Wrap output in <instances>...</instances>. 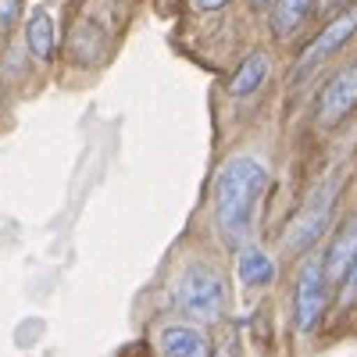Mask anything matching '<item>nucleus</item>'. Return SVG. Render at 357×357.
I'll return each mask as SVG.
<instances>
[{"label": "nucleus", "instance_id": "1", "mask_svg": "<svg viewBox=\"0 0 357 357\" xmlns=\"http://www.w3.org/2000/svg\"><path fill=\"white\" fill-rule=\"evenodd\" d=\"M264 186H268V168L264 161L250 154L229 158L218 168L215 183H211V211H215V225L222 232V240L229 247H247Z\"/></svg>", "mask_w": 357, "mask_h": 357}, {"label": "nucleus", "instance_id": "2", "mask_svg": "<svg viewBox=\"0 0 357 357\" xmlns=\"http://www.w3.org/2000/svg\"><path fill=\"white\" fill-rule=\"evenodd\" d=\"M175 304L193 321H204V325L222 321L225 307H229V289H225L222 272L207 261L186 264L183 275H178V286H175Z\"/></svg>", "mask_w": 357, "mask_h": 357}, {"label": "nucleus", "instance_id": "3", "mask_svg": "<svg viewBox=\"0 0 357 357\" xmlns=\"http://www.w3.org/2000/svg\"><path fill=\"white\" fill-rule=\"evenodd\" d=\"M329 307V279L321 268V254H304L296 268V286H293V321L301 333H314L318 321Z\"/></svg>", "mask_w": 357, "mask_h": 357}, {"label": "nucleus", "instance_id": "4", "mask_svg": "<svg viewBox=\"0 0 357 357\" xmlns=\"http://www.w3.org/2000/svg\"><path fill=\"white\" fill-rule=\"evenodd\" d=\"M333 204H336V178H325V183L307 197V204L301 207V215H296L286 229V250L293 254H311L314 243L321 240L325 225L333 218Z\"/></svg>", "mask_w": 357, "mask_h": 357}, {"label": "nucleus", "instance_id": "5", "mask_svg": "<svg viewBox=\"0 0 357 357\" xmlns=\"http://www.w3.org/2000/svg\"><path fill=\"white\" fill-rule=\"evenodd\" d=\"M354 36H357V4L343 8V11H340V15H333V18H325L321 33L304 47L301 61H296V72L307 75V72H311V68H318L321 61H329L333 54H340Z\"/></svg>", "mask_w": 357, "mask_h": 357}, {"label": "nucleus", "instance_id": "6", "mask_svg": "<svg viewBox=\"0 0 357 357\" xmlns=\"http://www.w3.org/2000/svg\"><path fill=\"white\" fill-rule=\"evenodd\" d=\"M354 107H357V61L325 82L321 97H318V126L321 129L340 126Z\"/></svg>", "mask_w": 357, "mask_h": 357}, {"label": "nucleus", "instance_id": "7", "mask_svg": "<svg viewBox=\"0 0 357 357\" xmlns=\"http://www.w3.org/2000/svg\"><path fill=\"white\" fill-rule=\"evenodd\" d=\"M357 261V218H350L336 236H333V243L329 250L321 254V268H325V279H329V286H340L347 279V272L354 268Z\"/></svg>", "mask_w": 357, "mask_h": 357}, {"label": "nucleus", "instance_id": "8", "mask_svg": "<svg viewBox=\"0 0 357 357\" xmlns=\"http://www.w3.org/2000/svg\"><path fill=\"white\" fill-rule=\"evenodd\" d=\"M25 47L43 65L54 61V54H57V25H54V15L43 4H36L25 15Z\"/></svg>", "mask_w": 357, "mask_h": 357}, {"label": "nucleus", "instance_id": "9", "mask_svg": "<svg viewBox=\"0 0 357 357\" xmlns=\"http://www.w3.org/2000/svg\"><path fill=\"white\" fill-rule=\"evenodd\" d=\"M268 75H272V57H268L264 50H250L240 61V68L232 72L229 93L232 97H250V93H257V89L268 82Z\"/></svg>", "mask_w": 357, "mask_h": 357}, {"label": "nucleus", "instance_id": "10", "mask_svg": "<svg viewBox=\"0 0 357 357\" xmlns=\"http://www.w3.org/2000/svg\"><path fill=\"white\" fill-rule=\"evenodd\" d=\"M314 15V0H272L268 8V22H272V36L289 40L301 33V25Z\"/></svg>", "mask_w": 357, "mask_h": 357}, {"label": "nucleus", "instance_id": "11", "mask_svg": "<svg viewBox=\"0 0 357 357\" xmlns=\"http://www.w3.org/2000/svg\"><path fill=\"white\" fill-rule=\"evenodd\" d=\"M236 275L247 289H261L275 282V261L272 254H264L261 247H240V257H236Z\"/></svg>", "mask_w": 357, "mask_h": 357}, {"label": "nucleus", "instance_id": "12", "mask_svg": "<svg viewBox=\"0 0 357 357\" xmlns=\"http://www.w3.org/2000/svg\"><path fill=\"white\" fill-rule=\"evenodd\" d=\"M161 357H207V340L197 325H168L161 333Z\"/></svg>", "mask_w": 357, "mask_h": 357}, {"label": "nucleus", "instance_id": "13", "mask_svg": "<svg viewBox=\"0 0 357 357\" xmlns=\"http://www.w3.org/2000/svg\"><path fill=\"white\" fill-rule=\"evenodd\" d=\"M357 301V261H354V268L347 272V279L340 282V304L347 307V304H354Z\"/></svg>", "mask_w": 357, "mask_h": 357}, {"label": "nucleus", "instance_id": "14", "mask_svg": "<svg viewBox=\"0 0 357 357\" xmlns=\"http://www.w3.org/2000/svg\"><path fill=\"white\" fill-rule=\"evenodd\" d=\"M18 15H22V0H0V29H8L18 22Z\"/></svg>", "mask_w": 357, "mask_h": 357}, {"label": "nucleus", "instance_id": "15", "mask_svg": "<svg viewBox=\"0 0 357 357\" xmlns=\"http://www.w3.org/2000/svg\"><path fill=\"white\" fill-rule=\"evenodd\" d=\"M343 8H350V0H314V11H318V15H325V18L340 15Z\"/></svg>", "mask_w": 357, "mask_h": 357}, {"label": "nucleus", "instance_id": "16", "mask_svg": "<svg viewBox=\"0 0 357 357\" xmlns=\"http://www.w3.org/2000/svg\"><path fill=\"white\" fill-rule=\"evenodd\" d=\"M225 4H229V0H190V8L200 11V15H207V11H222Z\"/></svg>", "mask_w": 357, "mask_h": 357}, {"label": "nucleus", "instance_id": "17", "mask_svg": "<svg viewBox=\"0 0 357 357\" xmlns=\"http://www.w3.org/2000/svg\"><path fill=\"white\" fill-rule=\"evenodd\" d=\"M250 4H254V11H268V8H272V0H250Z\"/></svg>", "mask_w": 357, "mask_h": 357}]
</instances>
